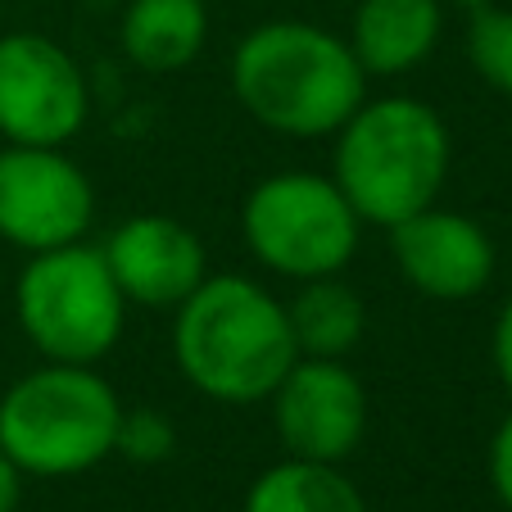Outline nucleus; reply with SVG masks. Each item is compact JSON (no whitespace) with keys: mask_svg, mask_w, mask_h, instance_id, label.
<instances>
[{"mask_svg":"<svg viewBox=\"0 0 512 512\" xmlns=\"http://www.w3.org/2000/svg\"><path fill=\"white\" fill-rule=\"evenodd\" d=\"M173 354L200 395L223 404H259L300 358L286 304L250 277H204L177 304Z\"/></svg>","mask_w":512,"mask_h":512,"instance_id":"nucleus-1","label":"nucleus"},{"mask_svg":"<svg viewBox=\"0 0 512 512\" xmlns=\"http://www.w3.org/2000/svg\"><path fill=\"white\" fill-rule=\"evenodd\" d=\"M232 87L236 100L272 132L327 136L363 105L368 73L349 41L313 23H263L236 46Z\"/></svg>","mask_w":512,"mask_h":512,"instance_id":"nucleus-2","label":"nucleus"},{"mask_svg":"<svg viewBox=\"0 0 512 512\" xmlns=\"http://www.w3.org/2000/svg\"><path fill=\"white\" fill-rule=\"evenodd\" d=\"M449 173V132L431 105L386 96L340 127L336 186L363 223L395 227L431 209Z\"/></svg>","mask_w":512,"mask_h":512,"instance_id":"nucleus-3","label":"nucleus"},{"mask_svg":"<svg viewBox=\"0 0 512 512\" xmlns=\"http://www.w3.org/2000/svg\"><path fill=\"white\" fill-rule=\"evenodd\" d=\"M114 386L87 363H55L0 399V454L32 476H78L118 445Z\"/></svg>","mask_w":512,"mask_h":512,"instance_id":"nucleus-4","label":"nucleus"},{"mask_svg":"<svg viewBox=\"0 0 512 512\" xmlns=\"http://www.w3.org/2000/svg\"><path fill=\"white\" fill-rule=\"evenodd\" d=\"M123 290L87 245L41 250L19 277V322L50 363H96L123 331Z\"/></svg>","mask_w":512,"mask_h":512,"instance_id":"nucleus-5","label":"nucleus"},{"mask_svg":"<svg viewBox=\"0 0 512 512\" xmlns=\"http://www.w3.org/2000/svg\"><path fill=\"white\" fill-rule=\"evenodd\" d=\"M358 218L331 177L277 173L245 200L241 227L259 263L286 277H336L358 250Z\"/></svg>","mask_w":512,"mask_h":512,"instance_id":"nucleus-6","label":"nucleus"},{"mask_svg":"<svg viewBox=\"0 0 512 512\" xmlns=\"http://www.w3.org/2000/svg\"><path fill=\"white\" fill-rule=\"evenodd\" d=\"M96 195L73 159L55 145L0 150V236L23 250H59L91 227Z\"/></svg>","mask_w":512,"mask_h":512,"instance_id":"nucleus-7","label":"nucleus"},{"mask_svg":"<svg viewBox=\"0 0 512 512\" xmlns=\"http://www.w3.org/2000/svg\"><path fill=\"white\" fill-rule=\"evenodd\" d=\"M87 123V82L55 41L0 37V132L10 145H64Z\"/></svg>","mask_w":512,"mask_h":512,"instance_id":"nucleus-8","label":"nucleus"},{"mask_svg":"<svg viewBox=\"0 0 512 512\" xmlns=\"http://www.w3.org/2000/svg\"><path fill=\"white\" fill-rule=\"evenodd\" d=\"M272 404H277V435L290 458L340 463L368 431V390L336 358H295L281 386L272 390Z\"/></svg>","mask_w":512,"mask_h":512,"instance_id":"nucleus-9","label":"nucleus"},{"mask_svg":"<svg viewBox=\"0 0 512 512\" xmlns=\"http://www.w3.org/2000/svg\"><path fill=\"white\" fill-rule=\"evenodd\" d=\"M390 250L408 281L431 300H472L494 277V245L472 218L422 209L390 227Z\"/></svg>","mask_w":512,"mask_h":512,"instance_id":"nucleus-10","label":"nucleus"},{"mask_svg":"<svg viewBox=\"0 0 512 512\" xmlns=\"http://www.w3.org/2000/svg\"><path fill=\"white\" fill-rule=\"evenodd\" d=\"M105 263L114 272L123 300L150 309H177L204 281V250L168 213H136L109 236Z\"/></svg>","mask_w":512,"mask_h":512,"instance_id":"nucleus-11","label":"nucleus"},{"mask_svg":"<svg viewBox=\"0 0 512 512\" xmlns=\"http://www.w3.org/2000/svg\"><path fill=\"white\" fill-rule=\"evenodd\" d=\"M440 41V0H363L354 10L349 50L363 73H404L422 64Z\"/></svg>","mask_w":512,"mask_h":512,"instance_id":"nucleus-12","label":"nucleus"},{"mask_svg":"<svg viewBox=\"0 0 512 512\" xmlns=\"http://www.w3.org/2000/svg\"><path fill=\"white\" fill-rule=\"evenodd\" d=\"M204 0H132L123 14V50L145 73H177L204 50Z\"/></svg>","mask_w":512,"mask_h":512,"instance_id":"nucleus-13","label":"nucleus"},{"mask_svg":"<svg viewBox=\"0 0 512 512\" xmlns=\"http://www.w3.org/2000/svg\"><path fill=\"white\" fill-rule=\"evenodd\" d=\"M245 512H368V503L336 472V463L290 458L250 485Z\"/></svg>","mask_w":512,"mask_h":512,"instance_id":"nucleus-14","label":"nucleus"},{"mask_svg":"<svg viewBox=\"0 0 512 512\" xmlns=\"http://www.w3.org/2000/svg\"><path fill=\"white\" fill-rule=\"evenodd\" d=\"M295 345L309 358H340L345 349L358 345L368 309L354 290L336 277H313L309 286L295 295V304L286 309Z\"/></svg>","mask_w":512,"mask_h":512,"instance_id":"nucleus-15","label":"nucleus"},{"mask_svg":"<svg viewBox=\"0 0 512 512\" xmlns=\"http://www.w3.org/2000/svg\"><path fill=\"white\" fill-rule=\"evenodd\" d=\"M467 55L494 91L512 96V10H476L467 28Z\"/></svg>","mask_w":512,"mask_h":512,"instance_id":"nucleus-16","label":"nucleus"},{"mask_svg":"<svg viewBox=\"0 0 512 512\" xmlns=\"http://www.w3.org/2000/svg\"><path fill=\"white\" fill-rule=\"evenodd\" d=\"M123 454L132 458H164L173 449V431H168L164 417L155 413H136V417H123L118 422V445Z\"/></svg>","mask_w":512,"mask_h":512,"instance_id":"nucleus-17","label":"nucleus"},{"mask_svg":"<svg viewBox=\"0 0 512 512\" xmlns=\"http://www.w3.org/2000/svg\"><path fill=\"white\" fill-rule=\"evenodd\" d=\"M490 481L494 494L503 499V508L512 512V413L499 422L494 431V445H490Z\"/></svg>","mask_w":512,"mask_h":512,"instance_id":"nucleus-18","label":"nucleus"},{"mask_svg":"<svg viewBox=\"0 0 512 512\" xmlns=\"http://www.w3.org/2000/svg\"><path fill=\"white\" fill-rule=\"evenodd\" d=\"M494 368H499V381L512 390V300L503 304L499 322H494Z\"/></svg>","mask_w":512,"mask_h":512,"instance_id":"nucleus-19","label":"nucleus"},{"mask_svg":"<svg viewBox=\"0 0 512 512\" xmlns=\"http://www.w3.org/2000/svg\"><path fill=\"white\" fill-rule=\"evenodd\" d=\"M14 508H19V467L0 454V512H14Z\"/></svg>","mask_w":512,"mask_h":512,"instance_id":"nucleus-20","label":"nucleus"}]
</instances>
